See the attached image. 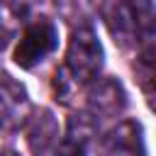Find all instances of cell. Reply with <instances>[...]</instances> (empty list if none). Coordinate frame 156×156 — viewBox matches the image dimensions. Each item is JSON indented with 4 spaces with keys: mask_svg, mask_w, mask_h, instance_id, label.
Here are the masks:
<instances>
[{
    "mask_svg": "<svg viewBox=\"0 0 156 156\" xmlns=\"http://www.w3.org/2000/svg\"><path fill=\"white\" fill-rule=\"evenodd\" d=\"M102 20L119 49L134 46L141 37L151 41V10H139L129 0H107L102 5Z\"/></svg>",
    "mask_w": 156,
    "mask_h": 156,
    "instance_id": "cell-1",
    "label": "cell"
},
{
    "mask_svg": "<svg viewBox=\"0 0 156 156\" xmlns=\"http://www.w3.org/2000/svg\"><path fill=\"white\" fill-rule=\"evenodd\" d=\"M100 68H102V46H100L98 34L90 27H78L68 39L66 63H63L66 76L80 88L95 80Z\"/></svg>",
    "mask_w": 156,
    "mask_h": 156,
    "instance_id": "cell-2",
    "label": "cell"
},
{
    "mask_svg": "<svg viewBox=\"0 0 156 156\" xmlns=\"http://www.w3.org/2000/svg\"><path fill=\"white\" fill-rule=\"evenodd\" d=\"M56 44H58L56 24L49 20H37L22 32L15 46V63L20 68H34L56 49Z\"/></svg>",
    "mask_w": 156,
    "mask_h": 156,
    "instance_id": "cell-3",
    "label": "cell"
},
{
    "mask_svg": "<svg viewBox=\"0 0 156 156\" xmlns=\"http://www.w3.org/2000/svg\"><path fill=\"white\" fill-rule=\"evenodd\" d=\"M98 156H146L144 129L136 119H124L98 141Z\"/></svg>",
    "mask_w": 156,
    "mask_h": 156,
    "instance_id": "cell-4",
    "label": "cell"
},
{
    "mask_svg": "<svg viewBox=\"0 0 156 156\" xmlns=\"http://www.w3.org/2000/svg\"><path fill=\"white\" fill-rule=\"evenodd\" d=\"M32 102L22 83H17L12 76L0 78V132H12L22 127L29 119Z\"/></svg>",
    "mask_w": 156,
    "mask_h": 156,
    "instance_id": "cell-5",
    "label": "cell"
},
{
    "mask_svg": "<svg viewBox=\"0 0 156 156\" xmlns=\"http://www.w3.org/2000/svg\"><path fill=\"white\" fill-rule=\"evenodd\" d=\"M88 100V112L98 119L115 117L124 110L127 105V93L117 78H95L85 93Z\"/></svg>",
    "mask_w": 156,
    "mask_h": 156,
    "instance_id": "cell-6",
    "label": "cell"
},
{
    "mask_svg": "<svg viewBox=\"0 0 156 156\" xmlns=\"http://www.w3.org/2000/svg\"><path fill=\"white\" fill-rule=\"evenodd\" d=\"M27 144L34 156L54 154L58 144V122L51 110H39L27 124Z\"/></svg>",
    "mask_w": 156,
    "mask_h": 156,
    "instance_id": "cell-7",
    "label": "cell"
},
{
    "mask_svg": "<svg viewBox=\"0 0 156 156\" xmlns=\"http://www.w3.org/2000/svg\"><path fill=\"white\" fill-rule=\"evenodd\" d=\"M22 20H24L22 12L17 10V5L12 0H0V51L17 37Z\"/></svg>",
    "mask_w": 156,
    "mask_h": 156,
    "instance_id": "cell-8",
    "label": "cell"
},
{
    "mask_svg": "<svg viewBox=\"0 0 156 156\" xmlns=\"http://www.w3.org/2000/svg\"><path fill=\"white\" fill-rule=\"evenodd\" d=\"M136 78L141 80V88L151 100V78H154V49H151V41L146 44V49L136 58Z\"/></svg>",
    "mask_w": 156,
    "mask_h": 156,
    "instance_id": "cell-9",
    "label": "cell"
},
{
    "mask_svg": "<svg viewBox=\"0 0 156 156\" xmlns=\"http://www.w3.org/2000/svg\"><path fill=\"white\" fill-rule=\"evenodd\" d=\"M17 5V10L22 12V17L32 15V12H46L56 5V0H12Z\"/></svg>",
    "mask_w": 156,
    "mask_h": 156,
    "instance_id": "cell-10",
    "label": "cell"
},
{
    "mask_svg": "<svg viewBox=\"0 0 156 156\" xmlns=\"http://www.w3.org/2000/svg\"><path fill=\"white\" fill-rule=\"evenodd\" d=\"M51 156H83V146L71 144V141H63L61 146H56V149H54V154H51Z\"/></svg>",
    "mask_w": 156,
    "mask_h": 156,
    "instance_id": "cell-11",
    "label": "cell"
},
{
    "mask_svg": "<svg viewBox=\"0 0 156 156\" xmlns=\"http://www.w3.org/2000/svg\"><path fill=\"white\" fill-rule=\"evenodd\" d=\"M0 156H20V154L12 151V149H5V151H0Z\"/></svg>",
    "mask_w": 156,
    "mask_h": 156,
    "instance_id": "cell-12",
    "label": "cell"
},
{
    "mask_svg": "<svg viewBox=\"0 0 156 156\" xmlns=\"http://www.w3.org/2000/svg\"><path fill=\"white\" fill-rule=\"evenodd\" d=\"M90 2H98V0H90Z\"/></svg>",
    "mask_w": 156,
    "mask_h": 156,
    "instance_id": "cell-13",
    "label": "cell"
}]
</instances>
